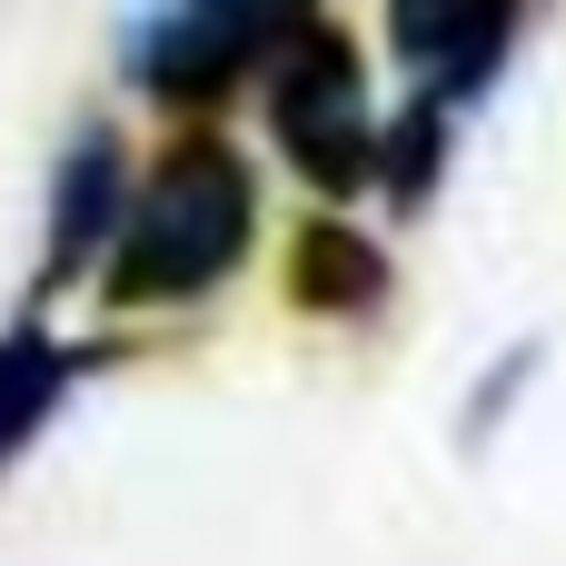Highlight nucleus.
<instances>
[{
	"label": "nucleus",
	"instance_id": "7",
	"mask_svg": "<svg viewBox=\"0 0 566 566\" xmlns=\"http://www.w3.org/2000/svg\"><path fill=\"white\" fill-rule=\"evenodd\" d=\"M109 348H90V338H60L40 308H20L10 328H0V478L40 448V428L80 398V378L99 368Z\"/></svg>",
	"mask_w": 566,
	"mask_h": 566
},
{
	"label": "nucleus",
	"instance_id": "6",
	"mask_svg": "<svg viewBox=\"0 0 566 566\" xmlns=\"http://www.w3.org/2000/svg\"><path fill=\"white\" fill-rule=\"evenodd\" d=\"M279 298L318 328H368L398 298V259L358 209H308L279 249Z\"/></svg>",
	"mask_w": 566,
	"mask_h": 566
},
{
	"label": "nucleus",
	"instance_id": "2",
	"mask_svg": "<svg viewBox=\"0 0 566 566\" xmlns=\"http://www.w3.org/2000/svg\"><path fill=\"white\" fill-rule=\"evenodd\" d=\"M378 129H388V109H378L358 30L318 10L259 80V139L318 209H358L378 179Z\"/></svg>",
	"mask_w": 566,
	"mask_h": 566
},
{
	"label": "nucleus",
	"instance_id": "1",
	"mask_svg": "<svg viewBox=\"0 0 566 566\" xmlns=\"http://www.w3.org/2000/svg\"><path fill=\"white\" fill-rule=\"evenodd\" d=\"M259 219H269V189H259V159L219 129V119H189L169 129L149 159H139V189H129V219L99 259V308L109 318H179V308H209L249 259H259Z\"/></svg>",
	"mask_w": 566,
	"mask_h": 566
},
{
	"label": "nucleus",
	"instance_id": "8",
	"mask_svg": "<svg viewBox=\"0 0 566 566\" xmlns=\"http://www.w3.org/2000/svg\"><path fill=\"white\" fill-rule=\"evenodd\" d=\"M458 139H468V109L438 99V90H408V99L388 109V129H378V179H368V199H378L388 219H428L438 189H448Z\"/></svg>",
	"mask_w": 566,
	"mask_h": 566
},
{
	"label": "nucleus",
	"instance_id": "3",
	"mask_svg": "<svg viewBox=\"0 0 566 566\" xmlns=\"http://www.w3.org/2000/svg\"><path fill=\"white\" fill-rule=\"evenodd\" d=\"M328 0H139L119 30V80L139 109H159L169 129L219 119L229 99H249L269 80V60L318 20Z\"/></svg>",
	"mask_w": 566,
	"mask_h": 566
},
{
	"label": "nucleus",
	"instance_id": "5",
	"mask_svg": "<svg viewBox=\"0 0 566 566\" xmlns=\"http://www.w3.org/2000/svg\"><path fill=\"white\" fill-rule=\"evenodd\" d=\"M527 10H537V0H378L408 90H438V99H458V109H478V99L507 80Z\"/></svg>",
	"mask_w": 566,
	"mask_h": 566
},
{
	"label": "nucleus",
	"instance_id": "9",
	"mask_svg": "<svg viewBox=\"0 0 566 566\" xmlns=\"http://www.w3.org/2000/svg\"><path fill=\"white\" fill-rule=\"evenodd\" d=\"M537 378H547V328H527V338H507L468 388H458V458H488L507 428H517V408L537 398Z\"/></svg>",
	"mask_w": 566,
	"mask_h": 566
},
{
	"label": "nucleus",
	"instance_id": "4",
	"mask_svg": "<svg viewBox=\"0 0 566 566\" xmlns=\"http://www.w3.org/2000/svg\"><path fill=\"white\" fill-rule=\"evenodd\" d=\"M129 189H139V149L119 119H80L50 159V209H40V269H30V308L70 298L99 279L119 219H129Z\"/></svg>",
	"mask_w": 566,
	"mask_h": 566
}]
</instances>
